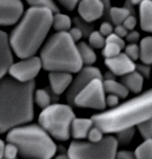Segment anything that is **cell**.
<instances>
[{"label":"cell","mask_w":152,"mask_h":159,"mask_svg":"<svg viewBox=\"0 0 152 159\" xmlns=\"http://www.w3.org/2000/svg\"><path fill=\"white\" fill-rule=\"evenodd\" d=\"M35 87L34 80L22 83L9 76L0 79V134L33 119Z\"/></svg>","instance_id":"6da1fadb"},{"label":"cell","mask_w":152,"mask_h":159,"mask_svg":"<svg viewBox=\"0 0 152 159\" xmlns=\"http://www.w3.org/2000/svg\"><path fill=\"white\" fill-rule=\"evenodd\" d=\"M53 12L46 7H30L11 32L9 43L21 59L34 56L53 27Z\"/></svg>","instance_id":"7a4b0ae2"},{"label":"cell","mask_w":152,"mask_h":159,"mask_svg":"<svg viewBox=\"0 0 152 159\" xmlns=\"http://www.w3.org/2000/svg\"><path fill=\"white\" fill-rule=\"evenodd\" d=\"M104 134H116L152 119V88L91 117Z\"/></svg>","instance_id":"3957f363"},{"label":"cell","mask_w":152,"mask_h":159,"mask_svg":"<svg viewBox=\"0 0 152 159\" xmlns=\"http://www.w3.org/2000/svg\"><path fill=\"white\" fill-rule=\"evenodd\" d=\"M42 68L49 72L77 73L84 67L77 45L68 31L51 36L40 52Z\"/></svg>","instance_id":"277c9868"},{"label":"cell","mask_w":152,"mask_h":159,"mask_svg":"<svg viewBox=\"0 0 152 159\" xmlns=\"http://www.w3.org/2000/svg\"><path fill=\"white\" fill-rule=\"evenodd\" d=\"M7 140L15 144L25 159H52L57 150L50 134L38 125L13 128L8 132Z\"/></svg>","instance_id":"5b68a950"},{"label":"cell","mask_w":152,"mask_h":159,"mask_svg":"<svg viewBox=\"0 0 152 159\" xmlns=\"http://www.w3.org/2000/svg\"><path fill=\"white\" fill-rule=\"evenodd\" d=\"M76 115L70 105L53 103L42 109L38 116L39 125L52 137L61 141L70 138V129Z\"/></svg>","instance_id":"8992f818"},{"label":"cell","mask_w":152,"mask_h":159,"mask_svg":"<svg viewBox=\"0 0 152 159\" xmlns=\"http://www.w3.org/2000/svg\"><path fill=\"white\" fill-rule=\"evenodd\" d=\"M118 144L112 135L105 136L96 143L74 140L70 143L67 155L70 159H116Z\"/></svg>","instance_id":"52a82bcc"},{"label":"cell","mask_w":152,"mask_h":159,"mask_svg":"<svg viewBox=\"0 0 152 159\" xmlns=\"http://www.w3.org/2000/svg\"><path fill=\"white\" fill-rule=\"evenodd\" d=\"M106 92L103 78L96 77L90 81L75 97L73 105L83 108L103 110L106 108Z\"/></svg>","instance_id":"ba28073f"},{"label":"cell","mask_w":152,"mask_h":159,"mask_svg":"<svg viewBox=\"0 0 152 159\" xmlns=\"http://www.w3.org/2000/svg\"><path fill=\"white\" fill-rule=\"evenodd\" d=\"M41 69L42 62L40 57L31 56L21 59V61L12 64L8 70V73L14 79L22 83H27L33 81Z\"/></svg>","instance_id":"9c48e42d"},{"label":"cell","mask_w":152,"mask_h":159,"mask_svg":"<svg viewBox=\"0 0 152 159\" xmlns=\"http://www.w3.org/2000/svg\"><path fill=\"white\" fill-rule=\"evenodd\" d=\"M101 77L103 78L101 70L94 66H85L77 72L76 76L72 80L70 87L66 91V99L70 105H73V102L76 95L81 90L92 81L94 78Z\"/></svg>","instance_id":"30bf717a"},{"label":"cell","mask_w":152,"mask_h":159,"mask_svg":"<svg viewBox=\"0 0 152 159\" xmlns=\"http://www.w3.org/2000/svg\"><path fill=\"white\" fill-rule=\"evenodd\" d=\"M24 7L21 0H0V26H12L23 15Z\"/></svg>","instance_id":"8fae6325"},{"label":"cell","mask_w":152,"mask_h":159,"mask_svg":"<svg viewBox=\"0 0 152 159\" xmlns=\"http://www.w3.org/2000/svg\"><path fill=\"white\" fill-rule=\"evenodd\" d=\"M79 16L86 22H93L107 13L106 6L102 0H81L77 5Z\"/></svg>","instance_id":"7c38bea8"},{"label":"cell","mask_w":152,"mask_h":159,"mask_svg":"<svg viewBox=\"0 0 152 159\" xmlns=\"http://www.w3.org/2000/svg\"><path fill=\"white\" fill-rule=\"evenodd\" d=\"M106 67L115 76H124L136 70V64L125 52H120L114 57L105 59Z\"/></svg>","instance_id":"4fadbf2b"},{"label":"cell","mask_w":152,"mask_h":159,"mask_svg":"<svg viewBox=\"0 0 152 159\" xmlns=\"http://www.w3.org/2000/svg\"><path fill=\"white\" fill-rule=\"evenodd\" d=\"M12 51L7 34L0 30V79L6 76L10 66L13 64Z\"/></svg>","instance_id":"5bb4252c"},{"label":"cell","mask_w":152,"mask_h":159,"mask_svg":"<svg viewBox=\"0 0 152 159\" xmlns=\"http://www.w3.org/2000/svg\"><path fill=\"white\" fill-rule=\"evenodd\" d=\"M48 79L52 92L55 95H61L70 87L72 83L73 77L71 73L69 72L53 71L49 73Z\"/></svg>","instance_id":"9a60e30c"},{"label":"cell","mask_w":152,"mask_h":159,"mask_svg":"<svg viewBox=\"0 0 152 159\" xmlns=\"http://www.w3.org/2000/svg\"><path fill=\"white\" fill-rule=\"evenodd\" d=\"M93 126H94V121L92 118L75 117L71 125L70 133L74 139L83 140L87 138L89 131Z\"/></svg>","instance_id":"2e32d148"},{"label":"cell","mask_w":152,"mask_h":159,"mask_svg":"<svg viewBox=\"0 0 152 159\" xmlns=\"http://www.w3.org/2000/svg\"><path fill=\"white\" fill-rule=\"evenodd\" d=\"M139 17L140 29L152 34V0H144L140 5Z\"/></svg>","instance_id":"e0dca14e"},{"label":"cell","mask_w":152,"mask_h":159,"mask_svg":"<svg viewBox=\"0 0 152 159\" xmlns=\"http://www.w3.org/2000/svg\"><path fill=\"white\" fill-rule=\"evenodd\" d=\"M121 82L127 86L129 92H132L133 93H140L143 88L144 76L135 70L133 72L122 76Z\"/></svg>","instance_id":"ac0fdd59"},{"label":"cell","mask_w":152,"mask_h":159,"mask_svg":"<svg viewBox=\"0 0 152 159\" xmlns=\"http://www.w3.org/2000/svg\"><path fill=\"white\" fill-rule=\"evenodd\" d=\"M103 84H104L105 92L107 93L117 95L120 99H126L129 95L130 92L122 82L116 81L112 78H106L103 79Z\"/></svg>","instance_id":"d6986e66"},{"label":"cell","mask_w":152,"mask_h":159,"mask_svg":"<svg viewBox=\"0 0 152 159\" xmlns=\"http://www.w3.org/2000/svg\"><path fill=\"white\" fill-rule=\"evenodd\" d=\"M139 46L140 61L146 65H152V36L142 38Z\"/></svg>","instance_id":"ffe728a7"},{"label":"cell","mask_w":152,"mask_h":159,"mask_svg":"<svg viewBox=\"0 0 152 159\" xmlns=\"http://www.w3.org/2000/svg\"><path fill=\"white\" fill-rule=\"evenodd\" d=\"M77 48L82 62L85 66H91L97 61V55L95 53L94 48L85 42H80L77 44Z\"/></svg>","instance_id":"44dd1931"},{"label":"cell","mask_w":152,"mask_h":159,"mask_svg":"<svg viewBox=\"0 0 152 159\" xmlns=\"http://www.w3.org/2000/svg\"><path fill=\"white\" fill-rule=\"evenodd\" d=\"M72 20L67 14L60 13H53V27L57 32L69 31L71 29Z\"/></svg>","instance_id":"7402d4cb"},{"label":"cell","mask_w":152,"mask_h":159,"mask_svg":"<svg viewBox=\"0 0 152 159\" xmlns=\"http://www.w3.org/2000/svg\"><path fill=\"white\" fill-rule=\"evenodd\" d=\"M130 14V9H128L127 7H110L107 15H108V18L110 19L111 22H113L115 25H118L122 24Z\"/></svg>","instance_id":"603a6c76"},{"label":"cell","mask_w":152,"mask_h":159,"mask_svg":"<svg viewBox=\"0 0 152 159\" xmlns=\"http://www.w3.org/2000/svg\"><path fill=\"white\" fill-rule=\"evenodd\" d=\"M52 92V90H51ZM48 89H38L34 93V102L39 108H44L52 104L53 96Z\"/></svg>","instance_id":"cb8c5ba5"},{"label":"cell","mask_w":152,"mask_h":159,"mask_svg":"<svg viewBox=\"0 0 152 159\" xmlns=\"http://www.w3.org/2000/svg\"><path fill=\"white\" fill-rule=\"evenodd\" d=\"M136 159H152V140H144L133 152Z\"/></svg>","instance_id":"d4e9b609"},{"label":"cell","mask_w":152,"mask_h":159,"mask_svg":"<svg viewBox=\"0 0 152 159\" xmlns=\"http://www.w3.org/2000/svg\"><path fill=\"white\" fill-rule=\"evenodd\" d=\"M101 50H102L101 51L102 56L105 59H108V58L114 57L116 55L119 54L120 52H122L123 48L118 45L113 43V42L106 40V43H105V45L102 47Z\"/></svg>","instance_id":"484cf974"},{"label":"cell","mask_w":152,"mask_h":159,"mask_svg":"<svg viewBox=\"0 0 152 159\" xmlns=\"http://www.w3.org/2000/svg\"><path fill=\"white\" fill-rule=\"evenodd\" d=\"M89 45L94 49H102L106 43V37H104L99 30L93 31L88 38Z\"/></svg>","instance_id":"4316f807"},{"label":"cell","mask_w":152,"mask_h":159,"mask_svg":"<svg viewBox=\"0 0 152 159\" xmlns=\"http://www.w3.org/2000/svg\"><path fill=\"white\" fill-rule=\"evenodd\" d=\"M116 134H117L116 138L118 141V143H120L122 145H127L133 139V136L135 134V129L134 127L127 128V129L121 130Z\"/></svg>","instance_id":"83f0119b"},{"label":"cell","mask_w":152,"mask_h":159,"mask_svg":"<svg viewBox=\"0 0 152 159\" xmlns=\"http://www.w3.org/2000/svg\"><path fill=\"white\" fill-rule=\"evenodd\" d=\"M30 7H46L51 9L53 13L59 12V8L53 0H26Z\"/></svg>","instance_id":"f1b7e54d"},{"label":"cell","mask_w":152,"mask_h":159,"mask_svg":"<svg viewBox=\"0 0 152 159\" xmlns=\"http://www.w3.org/2000/svg\"><path fill=\"white\" fill-rule=\"evenodd\" d=\"M125 53L133 61H137L140 59V46L137 43H128L125 46Z\"/></svg>","instance_id":"f546056e"},{"label":"cell","mask_w":152,"mask_h":159,"mask_svg":"<svg viewBox=\"0 0 152 159\" xmlns=\"http://www.w3.org/2000/svg\"><path fill=\"white\" fill-rule=\"evenodd\" d=\"M137 128L144 140H152V119L140 124Z\"/></svg>","instance_id":"4dcf8cb0"},{"label":"cell","mask_w":152,"mask_h":159,"mask_svg":"<svg viewBox=\"0 0 152 159\" xmlns=\"http://www.w3.org/2000/svg\"><path fill=\"white\" fill-rule=\"evenodd\" d=\"M104 133L102 132V130L100 129L98 126H96L94 125V126L91 128V130L89 131L87 138L90 142H100L103 138H104Z\"/></svg>","instance_id":"1f68e13d"},{"label":"cell","mask_w":152,"mask_h":159,"mask_svg":"<svg viewBox=\"0 0 152 159\" xmlns=\"http://www.w3.org/2000/svg\"><path fill=\"white\" fill-rule=\"evenodd\" d=\"M19 154V149L17 146L13 143L8 142L5 146L4 150V158L13 159L17 158V155Z\"/></svg>","instance_id":"d6a6232c"},{"label":"cell","mask_w":152,"mask_h":159,"mask_svg":"<svg viewBox=\"0 0 152 159\" xmlns=\"http://www.w3.org/2000/svg\"><path fill=\"white\" fill-rule=\"evenodd\" d=\"M99 31L101 32L104 37H108V35L113 33L114 28L109 21H103L100 26Z\"/></svg>","instance_id":"836d02e7"},{"label":"cell","mask_w":152,"mask_h":159,"mask_svg":"<svg viewBox=\"0 0 152 159\" xmlns=\"http://www.w3.org/2000/svg\"><path fill=\"white\" fill-rule=\"evenodd\" d=\"M123 25L126 27L127 30H133L135 29V27L137 25V19L135 16H133L132 14H130L127 19L124 20V22L122 23Z\"/></svg>","instance_id":"e575fe53"},{"label":"cell","mask_w":152,"mask_h":159,"mask_svg":"<svg viewBox=\"0 0 152 159\" xmlns=\"http://www.w3.org/2000/svg\"><path fill=\"white\" fill-rule=\"evenodd\" d=\"M119 100H120L119 97L114 95V94H109L108 93V95H106V99H105L106 106L109 107V108H115V107L119 105Z\"/></svg>","instance_id":"d590c367"},{"label":"cell","mask_w":152,"mask_h":159,"mask_svg":"<svg viewBox=\"0 0 152 159\" xmlns=\"http://www.w3.org/2000/svg\"><path fill=\"white\" fill-rule=\"evenodd\" d=\"M58 2L69 11H73L81 0H57Z\"/></svg>","instance_id":"8d00e7d4"},{"label":"cell","mask_w":152,"mask_h":159,"mask_svg":"<svg viewBox=\"0 0 152 159\" xmlns=\"http://www.w3.org/2000/svg\"><path fill=\"white\" fill-rule=\"evenodd\" d=\"M69 33H70V37L73 38V40L75 42H77L79 41L83 36V31L82 29L78 28V27H74V28H71L70 30H69Z\"/></svg>","instance_id":"74e56055"},{"label":"cell","mask_w":152,"mask_h":159,"mask_svg":"<svg viewBox=\"0 0 152 159\" xmlns=\"http://www.w3.org/2000/svg\"><path fill=\"white\" fill-rule=\"evenodd\" d=\"M140 39V33L136 30H130L126 37V40L128 43H137Z\"/></svg>","instance_id":"f35d334b"},{"label":"cell","mask_w":152,"mask_h":159,"mask_svg":"<svg viewBox=\"0 0 152 159\" xmlns=\"http://www.w3.org/2000/svg\"><path fill=\"white\" fill-rule=\"evenodd\" d=\"M113 32H114L116 35H117L118 37H120L122 38H126L129 30H127V29H126V27L123 25V24H118V25H116V27L114 28V31Z\"/></svg>","instance_id":"ab89813d"},{"label":"cell","mask_w":152,"mask_h":159,"mask_svg":"<svg viewBox=\"0 0 152 159\" xmlns=\"http://www.w3.org/2000/svg\"><path fill=\"white\" fill-rule=\"evenodd\" d=\"M136 70L139 71L140 73L144 76V77H149L150 75V65H146V64H140V66H136Z\"/></svg>","instance_id":"60d3db41"},{"label":"cell","mask_w":152,"mask_h":159,"mask_svg":"<svg viewBox=\"0 0 152 159\" xmlns=\"http://www.w3.org/2000/svg\"><path fill=\"white\" fill-rule=\"evenodd\" d=\"M116 159H136L133 153L129 152L127 150H121L119 152H117V158Z\"/></svg>","instance_id":"b9f144b4"},{"label":"cell","mask_w":152,"mask_h":159,"mask_svg":"<svg viewBox=\"0 0 152 159\" xmlns=\"http://www.w3.org/2000/svg\"><path fill=\"white\" fill-rule=\"evenodd\" d=\"M5 142L2 140H0V159L4 158V150H5Z\"/></svg>","instance_id":"7bdbcfd3"},{"label":"cell","mask_w":152,"mask_h":159,"mask_svg":"<svg viewBox=\"0 0 152 159\" xmlns=\"http://www.w3.org/2000/svg\"><path fill=\"white\" fill-rule=\"evenodd\" d=\"M54 159H70L68 155H59Z\"/></svg>","instance_id":"ee69618b"},{"label":"cell","mask_w":152,"mask_h":159,"mask_svg":"<svg viewBox=\"0 0 152 159\" xmlns=\"http://www.w3.org/2000/svg\"><path fill=\"white\" fill-rule=\"evenodd\" d=\"M144 0H130V2L133 4V5H140Z\"/></svg>","instance_id":"f6af8a7d"},{"label":"cell","mask_w":152,"mask_h":159,"mask_svg":"<svg viewBox=\"0 0 152 159\" xmlns=\"http://www.w3.org/2000/svg\"><path fill=\"white\" fill-rule=\"evenodd\" d=\"M3 159H7V158H3ZM13 159H17V158H13Z\"/></svg>","instance_id":"bcb514c9"}]
</instances>
